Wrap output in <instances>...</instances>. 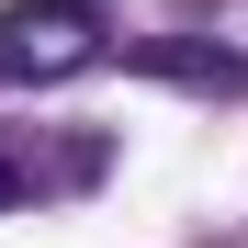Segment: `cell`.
Instances as JSON below:
<instances>
[{
	"label": "cell",
	"instance_id": "3957f363",
	"mask_svg": "<svg viewBox=\"0 0 248 248\" xmlns=\"http://www.w3.org/2000/svg\"><path fill=\"white\" fill-rule=\"evenodd\" d=\"M12 203H23V158L0 147V215H12Z\"/></svg>",
	"mask_w": 248,
	"mask_h": 248
},
{
	"label": "cell",
	"instance_id": "6da1fadb",
	"mask_svg": "<svg viewBox=\"0 0 248 248\" xmlns=\"http://www.w3.org/2000/svg\"><path fill=\"white\" fill-rule=\"evenodd\" d=\"M113 57V34L91 12H0V91H46V79H79V68H102Z\"/></svg>",
	"mask_w": 248,
	"mask_h": 248
},
{
	"label": "cell",
	"instance_id": "277c9868",
	"mask_svg": "<svg viewBox=\"0 0 248 248\" xmlns=\"http://www.w3.org/2000/svg\"><path fill=\"white\" fill-rule=\"evenodd\" d=\"M34 12H91V23H102V0H34Z\"/></svg>",
	"mask_w": 248,
	"mask_h": 248
},
{
	"label": "cell",
	"instance_id": "7a4b0ae2",
	"mask_svg": "<svg viewBox=\"0 0 248 248\" xmlns=\"http://www.w3.org/2000/svg\"><path fill=\"white\" fill-rule=\"evenodd\" d=\"M136 79H170V91H203V102H248V57L215 46V34H124L113 46Z\"/></svg>",
	"mask_w": 248,
	"mask_h": 248
}]
</instances>
